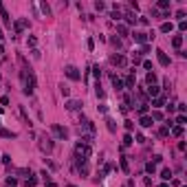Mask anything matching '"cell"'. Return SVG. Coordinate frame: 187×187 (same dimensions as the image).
<instances>
[{
	"instance_id": "1",
	"label": "cell",
	"mask_w": 187,
	"mask_h": 187,
	"mask_svg": "<svg viewBox=\"0 0 187 187\" xmlns=\"http://www.w3.org/2000/svg\"><path fill=\"white\" fill-rule=\"evenodd\" d=\"M75 154H77L75 159H77L79 163H82V161H86V159H88V156L93 154V147H90L88 143H82V141H79V143L75 145Z\"/></svg>"
},
{
	"instance_id": "2",
	"label": "cell",
	"mask_w": 187,
	"mask_h": 187,
	"mask_svg": "<svg viewBox=\"0 0 187 187\" xmlns=\"http://www.w3.org/2000/svg\"><path fill=\"white\" fill-rule=\"evenodd\" d=\"M51 130H53V134L57 136V139H66V136H68V130H66V128H62L60 123H53Z\"/></svg>"
},
{
	"instance_id": "3",
	"label": "cell",
	"mask_w": 187,
	"mask_h": 187,
	"mask_svg": "<svg viewBox=\"0 0 187 187\" xmlns=\"http://www.w3.org/2000/svg\"><path fill=\"white\" fill-rule=\"evenodd\" d=\"M64 73H66L70 79H75V82H77V79H82V73H79L75 66H66V70H64Z\"/></svg>"
},
{
	"instance_id": "4",
	"label": "cell",
	"mask_w": 187,
	"mask_h": 187,
	"mask_svg": "<svg viewBox=\"0 0 187 187\" xmlns=\"http://www.w3.org/2000/svg\"><path fill=\"white\" fill-rule=\"evenodd\" d=\"M40 147H42V152H53V141L51 139H46V136H42V143H40Z\"/></svg>"
},
{
	"instance_id": "5",
	"label": "cell",
	"mask_w": 187,
	"mask_h": 187,
	"mask_svg": "<svg viewBox=\"0 0 187 187\" xmlns=\"http://www.w3.org/2000/svg\"><path fill=\"white\" fill-rule=\"evenodd\" d=\"M0 16H2V22H5V26H11V18H9L7 9H5V5L0 2Z\"/></svg>"
},
{
	"instance_id": "6",
	"label": "cell",
	"mask_w": 187,
	"mask_h": 187,
	"mask_svg": "<svg viewBox=\"0 0 187 187\" xmlns=\"http://www.w3.org/2000/svg\"><path fill=\"white\" fill-rule=\"evenodd\" d=\"M112 64H117V66H121V68H123V66L128 64V60L123 57V55H119V53H117V55H112Z\"/></svg>"
},
{
	"instance_id": "7",
	"label": "cell",
	"mask_w": 187,
	"mask_h": 187,
	"mask_svg": "<svg viewBox=\"0 0 187 187\" xmlns=\"http://www.w3.org/2000/svg\"><path fill=\"white\" fill-rule=\"evenodd\" d=\"M29 24V20H16V24H13V29H16V33H22V29Z\"/></svg>"
},
{
	"instance_id": "8",
	"label": "cell",
	"mask_w": 187,
	"mask_h": 187,
	"mask_svg": "<svg viewBox=\"0 0 187 187\" xmlns=\"http://www.w3.org/2000/svg\"><path fill=\"white\" fill-rule=\"evenodd\" d=\"M132 38H134L136 42H141V44H143L145 40H147V33H143V31H134V33H132Z\"/></svg>"
},
{
	"instance_id": "9",
	"label": "cell",
	"mask_w": 187,
	"mask_h": 187,
	"mask_svg": "<svg viewBox=\"0 0 187 187\" xmlns=\"http://www.w3.org/2000/svg\"><path fill=\"white\" fill-rule=\"evenodd\" d=\"M145 93L150 95V97H159V93H161V88H159V86L154 84V86H147V90H145Z\"/></svg>"
},
{
	"instance_id": "10",
	"label": "cell",
	"mask_w": 187,
	"mask_h": 187,
	"mask_svg": "<svg viewBox=\"0 0 187 187\" xmlns=\"http://www.w3.org/2000/svg\"><path fill=\"white\" fill-rule=\"evenodd\" d=\"M156 55H159V62H161L163 66H170V57H167L163 51H156Z\"/></svg>"
},
{
	"instance_id": "11",
	"label": "cell",
	"mask_w": 187,
	"mask_h": 187,
	"mask_svg": "<svg viewBox=\"0 0 187 187\" xmlns=\"http://www.w3.org/2000/svg\"><path fill=\"white\" fill-rule=\"evenodd\" d=\"M112 86H115V90H123V82L117 75H112Z\"/></svg>"
},
{
	"instance_id": "12",
	"label": "cell",
	"mask_w": 187,
	"mask_h": 187,
	"mask_svg": "<svg viewBox=\"0 0 187 187\" xmlns=\"http://www.w3.org/2000/svg\"><path fill=\"white\" fill-rule=\"evenodd\" d=\"M66 108H68V110H77V108H82V101L70 99V101H66Z\"/></svg>"
},
{
	"instance_id": "13",
	"label": "cell",
	"mask_w": 187,
	"mask_h": 187,
	"mask_svg": "<svg viewBox=\"0 0 187 187\" xmlns=\"http://www.w3.org/2000/svg\"><path fill=\"white\" fill-rule=\"evenodd\" d=\"M139 123H141V126H143V128H150V126H152V123H154V121H152V117H147V115H143Z\"/></svg>"
},
{
	"instance_id": "14",
	"label": "cell",
	"mask_w": 187,
	"mask_h": 187,
	"mask_svg": "<svg viewBox=\"0 0 187 187\" xmlns=\"http://www.w3.org/2000/svg\"><path fill=\"white\" fill-rule=\"evenodd\" d=\"M172 44H174V49H180V46H183V35H174V38H172Z\"/></svg>"
},
{
	"instance_id": "15",
	"label": "cell",
	"mask_w": 187,
	"mask_h": 187,
	"mask_svg": "<svg viewBox=\"0 0 187 187\" xmlns=\"http://www.w3.org/2000/svg\"><path fill=\"white\" fill-rule=\"evenodd\" d=\"M0 136H5V139H16V132H11V130H5V128H0Z\"/></svg>"
},
{
	"instance_id": "16",
	"label": "cell",
	"mask_w": 187,
	"mask_h": 187,
	"mask_svg": "<svg viewBox=\"0 0 187 187\" xmlns=\"http://www.w3.org/2000/svg\"><path fill=\"white\" fill-rule=\"evenodd\" d=\"M163 103H165V97H154V101H152V106H154V108H161Z\"/></svg>"
},
{
	"instance_id": "17",
	"label": "cell",
	"mask_w": 187,
	"mask_h": 187,
	"mask_svg": "<svg viewBox=\"0 0 187 187\" xmlns=\"http://www.w3.org/2000/svg\"><path fill=\"white\" fill-rule=\"evenodd\" d=\"M126 88H134V75H132V73L126 77Z\"/></svg>"
},
{
	"instance_id": "18",
	"label": "cell",
	"mask_w": 187,
	"mask_h": 187,
	"mask_svg": "<svg viewBox=\"0 0 187 187\" xmlns=\"http://www.w3.org/2000/svg\"><path fill=\"white\" fill-rule=\"evenodd\" d=\"M172 29H174V26H172V22H163V24H161V33H170Z\"/></svg>"
},
{
	"instance_id": "19",
	"label": "cell",
	"mask_w": 187,
	"mask_h": 187,
	"mask_svg": "<svg viewBox=\"0 0 187 187\" xmlns=\"http://www.w3.org/2000/svg\"><path fill=\"white\" fill-rule=\"evenodd\" d=\"M145 82H147V86H154V84H156V75H154V73H147Z\"/></svg>"
},
{
	"instance_id": "20",
	"label": "cell",
	"mask_w": 187,
	"mask_h": 187,
	"mask_svg": "<svg viewBox=\"0 0 187 187\" xmlns=\"http://www.w3.org/2000/svg\"><path fill=\"white\" fill-rule=\"evenodd\" d=\"M136 110H139V115L143 117L145 112H147V103H145V101H141V103H139V108H136Z\"/></svg>"
},
{
	"instance_id": "21",
	"label": "cell",
	"mask_w": 187,
	"mask_h": 187,
	"mask_svg": "<svg viewBox=\"0 0 187 187\" xmlns=\"http://www.w3.org/2000/svg\"><path fill=\"white\" fill-rule=\"evenodd\" d=\"M172 134L180 136V134H183V128H180V126H172Z\"/></svg>"
},
{
	"instance_id": "22",
	"label": "cell",
	"mask_w": 187,
	"mask_h": 187,
	"mask_svg": "<svg viewBox=\"0 0 187 187\" xmlns=\"http://www.w3.org/2000/svg\"><path fill=\"white\" fill-rule=\"evenodd\" d=\"M161 178H163V180H170V178H172V172L167 170V167H165V170L161 172Z\"/></svg>"
},
{
	"instance_id": "23",
	"label": "cell",
	"mask_w": 187,
	"mask_h": 187,
	"mask_svg": "<svg viewBox=\"0 0 187 187\" xmlns=\"http://www.w3.org/2000/svg\"><path fill=\"white\" fill-rule=\"evenodd\" d=\"M185 121H187V117H185V115H178V117H176V126H180V128H183V126H185Z\"/></svg>"
},
{
	"instance_id": "24",
	"label": "cell",
	"mask_w": 187,
	"mask_h": 187,
	"mask_svg": "<svg viewBox=\"0 0 187 187\" xmlns=\"http://www.w3.org/2000/svg\"><path fill=\"white\" fill-rule=\"evenodd\" d=\"M145 172H147V174H154V172H156V165H154V163H147V165H145Z\"/></svg>"
},
{
	"instance_id": "25",
	"label": "cell",
	"mask_w": 187,
	"mask_h": 187,
	"mask_svg": "<svg viewBox=\"0 0 187 187\" xmlns=\"http://www.w3.org/2000/svg\"><path fill=\"white\" fill-rule=\"evenodd\" d=\"M121 170H123V172L130 170V165H128V159H126V156H121Z\"/></svg>"
},
{
	"instance_id": "26",
	"label": "cell",
	"mask_w": 187,
	"mask_h": 187,
	"mask_svg": "<svg viewBox=\"0 0 187 187\" xmlns=\"http://www.w3.org/2000/svg\"><path fill=\"white\" fill-rule=\"evenodd\" d=\"M5 185H9V187H16V185H18V180L13 178V176H9V178L5 180Z\"/></svg>"
},
{
	"instance_id": "27",
	"label": "cell",
	"mask_w": 187,
	"mask_h": 187,
	"mask_svg": "<svg viewBox=\"0 0 187 187\" xmlns=\"http://www.w3.org/2000/svg\"><path fill=\"white\" fill-rule=\"evenodd\" d=\"M161 119H163V112L154 110V112H152V121H161Z\"/></svg>"
},
{
	"instance_id": "28",
	"label": "cell",
	"mask_w": 187,
	"mask_h": 187,
	"mask_svg": "<svg viewBox=\"0 0 187 187\" xmlns=\"http://www.w3.org/2000/svg\"><path fill=\"white\" fill-rule=\"evenodd\" d=\"M159 9H170V0H159Z\"/></svg>"
},
{
	"instance_id": "29",
	"label": "cell",
	"mask_w": 187,
	"mask_h": 187,
	"mask_svg": "<svg viewBox=\"0 0 187 187\" xmlns=\"http://www.w3.org/2000/svg\"><path fill=\"white\" fill-rule=\"evenodd\" d=\"M126 22H128V24H134V22H136V18L132 16V13H126Z\"/></svg>"
},
{
	"instance_id": "30",
	"label": "cell",
	"mask_w": 187,
	"mask_h": 187,
	"mask_svg": "<svg viewBox=\"0 0 187 187\" xmlns=\"http://www.w3.org/2000/svg\"><path fill=\"white\" fill-rule=\"evenodd\" d=\"M60 93L64 95V97H68V95H70V90H68V86H64V84H62V86H60Z\"/></svg>"
},
{
	"instance_id": "31",
	"label": "cell",
	"mask_w": 187,
	"mask_h": 187,
	"mask_svg": "<svg viewBox=\"0 0 187 187\" xmlns=\"http://www.w3.org/2000/svg\"><path fill=\"white\" fill-rule=\"evenodd\" d=\"M35 183H38V180H35L33 176H31V178H26V180H24V185H26V187H35Z\"/></svg>"
},
{
	"instance_id": "32",
	"label": "cell",
	"mask_w": 187,
	"mask_h": 187,
	"mask_svg": "<svg viewBox=\"0 0 187 187\" xmlns=\"http://www.w3.org/2000/svg\"><path fill=\"white\" fill-rule=\"evenodd\" d=\"M159 134H161V136H167V134H170V128H167V126H163L161 130H159Z\"/></svg>"
},
{
	"instance_id": "33",
	"label": "cell",
	"mask_w": 187,
	"mask_h": 187,
	"mask_svg": "<svg viewBox=\"0 0 187 187\" xmlns=\"http://www.w3.org/2000/svg\"><path fill=\"white\" fill-rule=\"evenodd\" d=\"M26 44H29V46H31V49H35V44H38V40H35L33 35H31V38H29V40H26Z\"/></svg>"
},
{
	"instance_id": "34",
	"label": "cell",
	"mask_w": 187,
	"mask_h": 187,
	"mask_svg": "<svg viewBox=\"0 0 187 187\" xmlns=\"http://www.w3.org/2000/svg\"><path fill=\"white\" fill-rule=\"evenodd\" d=\"M106 123H108V130H110V132H115V130H117V126H115V121H112V119H108Z\"/></svg>"
},
{
	"instance_id": "35",
	"label": "cell",
	"mask_w": 187,
	"mask_h": 187,
	"mask_svg": "<svg viewBox=\"0 0 187 187\" xmlns=\"http://www.w3.org/2000/svg\"><path fill=\"white\" fill-rule=\"evenodd\" d=\"M86 46H88V51H93V49H95V40H93V38H88V42H86Z\"/></svg>"
},
{
	"instance_id": "36",
	"label": "cell",
	"mask_w": 187,
	"mask_h": 187,
	"mask_svg": "<svg viewBox=\"0 0 187 187\" xmlns=\"http://www.w3.org/2000/svg\"><path fill=\"white\" fill-rule=\"evenodd\" d=\"M123 145H132V136H130V134L123 136Z\"/></svg>"
},
{
	"instance_id": "37",
	"label": "cell",
	"mask_w": 187,
	"mask_h": 187,
	"mask_svg": "<svg viewBox=\"0 0 187 187\" xmlns=\"http://www.w3.org/2000/svg\"><path fill=\"white\" fill-rule=\"evenodd\" d=\"M95 93H97V97H103V90H101V86H99V84L95 86Z\"/></svg>"
},
{
	"instance_id": "38",
	"label": "cell",
	"mask_w": 187,
	"mask_h": 187,
	"mask_svg": "<svg viewBox=\"0 0 187 187\" xmlns=\"http://www.w3.org/2000/svg\"><path fill=\"white\" fill-rule=\"evenodd\" d=\"M95 9H97V11H103V9H106V5H103V2H95Z\"/></svg>"
},
{
	"instance_id": "39",
	"label": "cell",
	"mask_w": 187,
	"mask_h": 187,
	"mask_svg": "<svg viewBox=\"0 0 187 187\" xmlns=\"http://www.w3.org/2000/svg\"><path fill=\"white\" fill-rule=\"evenodd\" d=\"M93 75L99 77V75H101V68H99V66H93Z\"/></svg>"
},
{
	"instance_id": "40",
	"label": "cell",
	"mask_w": 187,
	"mask_h": 187,
	"mask_svg": "<svg viewBox=\"0 0 187 187\" xmlns=\"http://www.w3.org/2000/svg\"><path fill=\"white\" fill-rule=\"evenodd\" d=\"M176 108H178V112H180V115H185V110H187V106H185V103H178Z\"/></svg>"
},
{
	"instance_id": "41",
	"label": "cell",
	"mask_w": 187,
	"mask_h": 187,
	"mask_svg": "<svg viewBox=\"0 0 187 187\" xmlns=\"http://www.w3.org/2000/svg\"><path fill=\"white\" fill-rule=\"evenodd\" d=\"M0 103H2V106H9V97H7V95H5V97H0Z\"/></svg>"
},
{
	"instance_id": "42",
	"label": "cell",
	"mask_w": 187,
	"mask_h": 187,
	"mask_svg": "<svg viewBox=\"0 0 187 187\" xmlns=\"http://www.w3.org/2000/svg\"><path fill=\"white\" fill-rule=\"evenodd\" d=\"M117 31H119V33H123V35L128 33V29H126V26H123V24H119V26H117Z\"/></svg>"
},
{
	"instance_id": "43",
	"label": "cell",
	"mask_w": 187,
	"mask_h": 187,
	"mask_svg": "<svg viewBox=\"0 0 187 187\" xmlns=\"http://www.w3.org/2000/svg\"><path fill=\"white\" fill-rule=\"evenodd\" d=\"M178 29H180V31H185V29H187V22H185V20H180V22H178Z\"/></svg>"
},
{
	"instance_id": "44",
	"label": "cell",
	"mask_w": 187,
	"mask_h": 187,
	"mask_svg": "<svg viewBox=\"0 0 187 187\" xmlns=\"http://www.w3.org/2000/svg\"><path fill=\"white\" fill-rule=\"evenodd\" d=\"M161 161H163V156H161V154H156V156H154V161H152V163H154V165H156V163H161Z\"/></svg>"
},
{
	"instance_id": "45",
	"label": "cell",
	"mask_w": 187,
	"mask_h": 187,
	"mask_svg": "<svg viewBox=\"0 0 187 187\" xmlns=\"http://www.w3.org/2000/svg\"><path fill=\"white\" fill-rule=\"evenodd\" d=\"M112 44H115L117 49H121V40H117V38H112Z\"/></svg>"
},
{
	"instance_id": "46",
	"label": "cell",
	"mask_w": 187,
	"mask_h": 187,
	"mask_svg": "<svg viewBox=\"0 0 187 187\" xmlns=\"http://www.w3.org/2000/svg\"><path fill=\"white\" fill-rule=\"evenodd\" d=\"M123 123H126V130H132V128H134V123H132V121H123Z\"/></svg>"
},
{
	"instance_id": "47",
	"label": "cell",
	"mask_w": 187,
	"mask_h": 187,
	"mask_svg": "<svg viewBox=\"0 0 187 187\" xmlns=\"http://www.w3.org/2000/svg\"><path fill=\"white\" fill-rule=\"evenodd\" d=\"M143 68H147V70H150V68H152V62H150V60H145V62H143Z\"/></svg>"
},
{
	"instance_id": "48",
	"label": "cell",
	"mask_w": 187,
	"mask_h": 187,
	"mask_svg": "<svg viewBox=\"0 0 187 187\" xmlns=\"http://www.w3.org/2000/svg\"><path fill=\"white\" fill-rule=\"evenodd\" d=\"M46 187H57V183H53V180H46Z\"/></svg>"
},
{
	"instance_id": "49",
	"label": "cell",
	"mask_w": 187,
	"mask_h": 187,
	"mask_svg": "<svg viewBox=\"0 0 187 187\" xmlns=\"http://www.w3.org/2000/svg\"><path fill=\"white\" fill-rule=\"evenodd\" d=\"M2 38H5V35H2V31H0V40H2Z\"/></svg>"
},
{
	"instance_id": "50",
	"label": "cell",
	"mask_w": 187,
	"mask_h": 187,
	"mask_svg": "<svg viewBox=\"0 0 187 187\" xmlns=\"http://www.w3.org/2000/svg\"><path fill=\"white\" fill-rule=\"evenodd\" d=\"M159 187H167V185H165V183H163V185H159Z\"/></svg>"
},
{
	"instance_id": "51",
	"label": "cell",
	"mask_w": 187,
	"mask_h": 187,
	"mask_svg": "<svg viewBox=\"0 0 187 187\" xmlns=\"http://www.w3.org/2000/svg\"><path fill=\"white\" fill-rule=\"evenodd\" d=\"M66 187H75V185H66Z\"/></svg>"
}]
</instances>
